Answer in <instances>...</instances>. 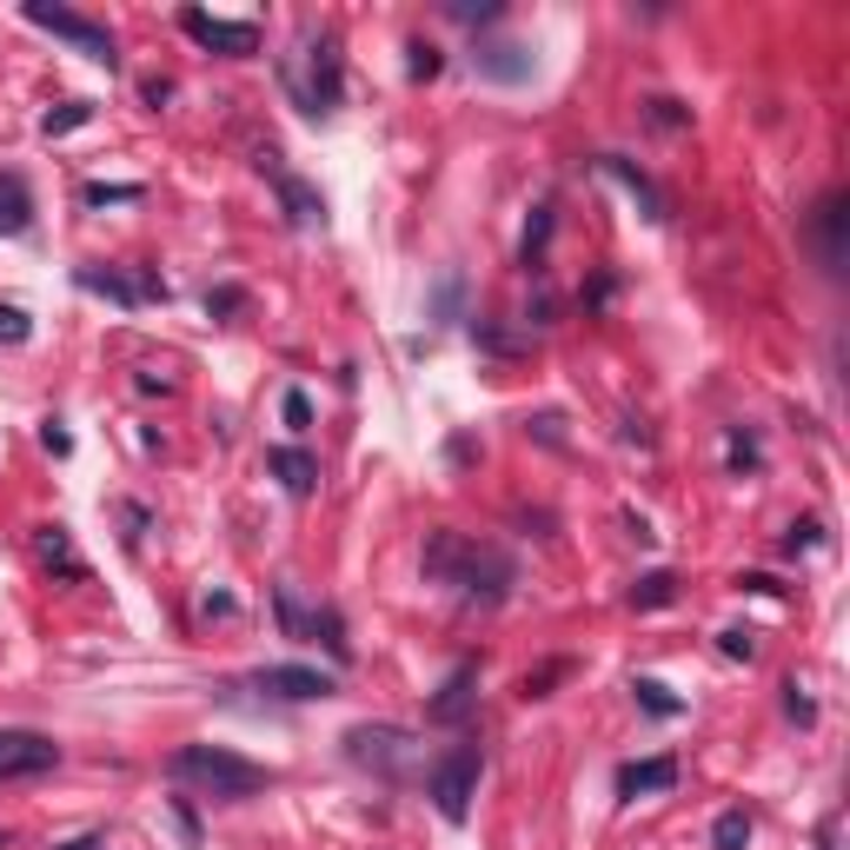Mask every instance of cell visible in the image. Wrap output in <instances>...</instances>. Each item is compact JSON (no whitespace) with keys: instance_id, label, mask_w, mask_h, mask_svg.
Returning <instances> with one entry per match:
<instances>
[{"instance_id":"36","label":"cell","mask_w":850,"mask_h":850,"mask_svg":"<svg viewBox=\"0 0 850 850\" xmlns=\"http://www.w3.org/2000/svg\"><path fill=\"white\" fill-rule=\"evenodd\" d=\"M785 718H791V725H805V731L818 725V705L805 698V685H798V678H785Z\"/></svg>"},{"instance_id":"16","label":"cell","mask_w":850,"mask_h":850,"mask_svg":"<svg viewBox=\"0 0 850 850\" xmlns=\"http://www.w3.org/2000/svg\"><path fill=\"white\" fill-rule=\"evenodd\" d=\"M266 472L286 485V499H313V485H319V459L299 452V446H273L266 452Z\"/></svg>"},{"instance_id":"12","label":"cell","mask_w":850,"mask_h":850,"mask_svg":"<svg viewBox=\"0 0 850 850\" xmlns=\"http://www.w3.org/2000/svg\"><path fill=\"white\" fill-rule=\"evenodd\" d=\"M472 66H479V80H492V86H525V80L539 73V60H532L525 40H479V47H472Z\"/></svg>"},{"instance_id":"22","label":"cell","mask_w":850,"mask_h":850,"mask_svg":"<svg viewBox=\"0 0 850 850\" xmlns=\"http://www.w3.org/2000/svg\"><path fill=\"white\" fill-rule=\"evenodd\" d=\"M725 465L745 479V472H765V446H758V432L751 426H731L725 432Z\"/></svg>"},{"instance_id":"41","label":"cell","mask_w":850,"mask_h":850,"mask_svg":"<svg viewBox=\"0 0 850 850\" xmlns=\"http://www.w3.org/2000/svg\"><path fill=\"white\" fill-rule=\"evenodd\" d=\"M738 592H758V598H785L791 585H785V578H771V572H738Z\"/></svg>"},{"instance_id":"17","label":"cell","mask_w":850,"mask_h":850,"mask_svg":"<svg viewBox=\"0 0 850 850\" xmlns=\"http://www.w3.org/2000/svg\"><path fill=\"white\" fill-rule=\"evenodd\" d=\"M27 226H33V186H27V173L0 166V239H20Z\"/></svg>"},{"instance_id":"52","label":"cell","mask_w":850,"mask_h":850,"mask_svg":"<svg viewBox=\"0 0 850 850\" xmlns=\"http://www.w3.org/2000/svg\"><path fill=\"white\" fill-rule=\"evenodd\" d=\"M0 850H7V831H0Z\"/></svg>"},{"instance_id":"7","label":"cell","mask_w":850,"mask_h":850,"mask_svg":"<svg viewBox=\"0 0 850 850\" xmlns=\"http://www.w3.org/2000/svg\"><path fill=\"white\" fill-rule=\"evenodd\" d=\"M253 166H259V173L273 180V193H279V213H286V226H299V233L326 226V193H319L313 180L286 173V166H279V146H259V153H253Z\"/></svg>"},{"instance_id":"1","label":"cell","mask_w":850,"mask_h":850,"mask_svg":"<svg viewBox=\"0 0 850 850\" xmlns=\"http://www.w3.org/2000/svg\"><path fill=\"white\" fill-rule=\"evenodd\" d=\"M426 578L452 585L465 605H505L519 585V565L499 545H479V539L439 525V532H426Z\"/></svg>"},{"instance_id":"13","label":"cell","mask_w":850,"mask_h":850,"mask_svg":"<svg viewBox=\"0 0 850 850\" xmlns=\"http://www.w3.org/2000/svg\"><path fill=\"white\" fill-rule=\"evenodd\" d=\"M472 705H479V658H459V665H452V678L439 685V698L426 705V718L459 731V725L472 718Z\"/></svg>"},{"instance_id":"32","label":"cell","mask_w":850,"mask_h":850,"mask_svg":"<svg viewBox=\"0 0 850 850\" xmlns=\"http://www.w3.org/2000/svg\"><path fill=\"white\" fill-rule=\"evenodd\" d=\"M279 419H286V432H293V439H306V432H313V399H306L299 386H286V399H279Z\"/></svg>"},{"instance_id":"14","label":"cell","mask_w":850,"mask_h":850,"mask_svg":"<svg viewBox=\"0 0 850 850\" xmlns=\"http://www.w3.org/2000/svg\"><path fill=\"white\" fill-rule=\"evenodd\" d=\"M678 758L672 751H658V758H632V765H618V798L625 805H638V798H658V791H678Z\"/></svg>"},{"instance_id":"8","label":"cell","mask_w":850,"mask_h":850,"mask_svg":"<svg viewBox=\"0 0 850 850\" xmlns=\"http://www.w3.org/2000/svg\"><path fill=\"white\" fill-rule=\"evenodd\" d=\"M73 286L80 293H100V299H113V306H153V299H166V279L153 273V266H140V273H120V266H73Z\"/></svg>"},{"instance_id":"15","label":"cell","mask_w":850,"mask_h":850,"mask_svg":"<svg viewBox=\"0 0 850 850\" xmlns=\"http://www.w3.org/2000/svg\"><path fill=\"white\" fill-rule=\"evenodd\" d=\"M33 559H40L47 578H60V585H86V559L73 552V532H66V525H40V532H33Z\"/></svg>"},{"instance_id":"34","label":"cell","mask_w":850,"mask_h":850,"mask_svg":"<svg viewBox=\"0 0 850 850\" xmlns=\"http://www.w3.org/2000/svg\"><path fill=\"white\" fill-rule=\"evenodd\" d=\"M446 13H452V20H465V27H492L505 7H499V0H479V7H472V0H446Z\"/></svg>"},{"instance_id":"10","label":"cell","mask_w":850,"mask_h":850,"mask_svg":"<svg viewBox=\"0 0 850 850\" xmlns=\"http://www.w3.org/2000/svg\"><path fill=\"white\" fill-rule=\"evenodd\" d=\"M60 765V745L47 731H27V725H0V785L13 778H47Z\"/></svg>"},{"instance_id":"44","label":"cell","mask_w":850,"mask_h":850,"mask_svg":"<svg viewBox=\"0 0 850 850\" xmlns=\"http://www.w3.org/2000/svg\"><path fill=\"white\" fill-rule=\"evenodd\" d=\"M140 100H146V106H166V100H173V80H166V73L140 80Z\"/></svg>"},{"instance_id":"11","label":"cell","mask_w":850,"mask_h":850,"mask_svg":"<svg viewBox=\"0 0 850 850\" xmlns=\"http://www.w3.org/2000/svg\"><path fill=\"white\" fill-rule=\"evenodd\" d=\"M253 692H266V698H279V705H319V698H332L339 685H332V672H313V665H259V672H253Z\"/></svg>"},{"instance_id":"51","label":"cell","mask_w":850,"mask_h":850,"mask_svg":"<svg viewBox=\"0 0 850 850\" xmlns=\"http://www.w3.org/2000/svg\"><path fill=\"white\" fill-rule=\"evenodd\" d=\"M818 850H838V818H825V825H818Z\"/></svg>"},{"instance_id":"5","label":"cell","mask_w":850,"mask_h":850,"mask_svg":"<svg viewBox=\"0 0 850 850\" xmlns=\"http://www.w3.org/2000/svg\"><path fill=\"white\" fill-rule=\"evenodd\" d=\"M346 765L372 771L379 785H406L412 765H419V745H412V731H399V725H352V731H346Z\"/></svg>"},{"instance_id":"31","label":"cell","mask_w":850,"mask_h":850,"mask_svg":"<svg viewBox=\"0 0 850 850\" xmlns=\"http://www.w3.org/2000/svg\"><path fill=\"white\" fill-rule=\"evenodd\" d=\"M645 120H652V126H665V133H678V126H692V106H685V100H672V93H652V100H645Z\"/></svg>"},{"instance_id":"33","label":"cell","mask_w":850,"mask_h":850,"mask_svg":"<svg viewBox=\"0 0 850 850\" xmlns=\"http://www.w3.org/2000/svg\"><path fill=\"white\" fill-rule=\"evenodd\" d=\"M80 199L86 206H133V199H146V186H106V180H93V186H80Z\"/></svg>"},{"instance_id":"29","label":"cell","mask_w":850,"mask_h":850,"mask_svg":"<svg viewBox=\"0 0 850 850\" xmlns=\"http://www.w3.org/2000/svg\"><path fill=\"white\" fill-rule=\"evenodd\" d=\"M273 612H279V632L306 645V618H313V612L299 605V592H293V585H273Z\"/></svg>"},{"instance_id":"21","label":"cell","mask_w":850,"mask_h":850,"mask_svg":"<svg viewBox=\"0 0 850 850\" xmlns=\"http://www.w3.org/2000/svg\"><path fill=\"white\" fill-rule=\"evenodd\" d=\"M552 226H559V213H552V199H539V206H532V219H525V239H519V266H525V273H545Z\"/></svg>"},{"instance_id":"6","label":"cell","mask_w":850,"mask_h":850,"mask_svg":"<svg viewBox=\"0 0 850 850\" xmlns=\"http://www.w3.org/2000/svg\"><path fill=\"white\" fill-rule=\"evenodd\" d=\"M20 13H27V27H40V33H60L66 47H80L93 66H120V47H113L106 20H86V13H73V7H53V0H27Z\"/></svg>"},{"instance_id":"19","label":"cell","mask_w":850,"mask_h":850,"mask_svg":"<svg viewBox=\"0 0 850 850\" xmlns=\"http://www.w3.org/2000/svg\"><path fill=\"white\" fill-rule=\"evenodd\" d=\"M598 173H612V180L638 199V213H645V219H665V193H658V186H652V180H645L625 153H598Z\"/></svg>"},{"instance_id":"42","label":"cell","mask_w":850,"mask_h":850,"mask_svg":"<svg viewBox=\"0 0 850 850\" xmlns=\"http://www.w3.org/2000/svg\"><path fill=\"white\" fill-rule=\"evenodd\" d=\"M532 432H539L552 452H565V419H559V412H539V419H532Z\"/></svg>"},{"instance_id":"48","label":"cell","mask_w":850,"mask_h":850,"mask_svg":"<svg viewBox=\"0 0 850 850\" xmlns=\"http://www.w3.org/2000/svg\"><path fill=\"white\" fill-rule=\"evenodd\" d=\"M133 386H140V392H146V399H153V392H173V379H166V372H140V379H133Z\"/></svg>"},{"instance_id":"23","label":"cell","mask_w":850,"mask_h":850,"mask_svg":"<svg viewBox=\"0 0 850 850\" xmlns=\"http://www.w3.org/2000/svg\"><path fill=\"white\" fill-rule=\"evenodd\" d=\"M672 598H678V572H665V565L632 585V612H665Z\"/></svg>"},{"instance_id":"35","label":"cell","mask_w":850,"mask_h":850,"mask_svg":"<svg viewBox=\"0 0 850 850\" xmlns=\"http://www.w3.org/2000/svg\"><path fill=\"white\" fill-rule=\"evenodd\" d=\"M233 313H246V286H213L206 293V319H233Z\"/></svg>"},{"instance_id":"45","label":"cell","mask_w":850,"mask_h":850,"mask_svg":"<svg viewBox=\"0 0 850 850\" xmlns=\"http://www.w3.org/2000/svg\"><path fill=\"white\" fill-rule=\"evenodd\" d=\"M612 293H618V279H612V273H598V279H592V293H585V313L612 306Z\"/></svg>"},{"instance_id":"38","label":"cell","mask_w":850,"mask_h":850,"mask_svg":"<svg viewBox=\"0 0 850 850\" xmlns=\"http://www.w3.org/2000/svg\"><path fill=\"white\" fill-rule=\"evenodd\" d=\"M811 545H825V525H818V519H798V525L785 532V559H798V552H811Z\"/></svg>"},{"instance_id":"47","label":"cell","mask_w":850,"mask_h":850,"mask_svg":"<svg viewBox=\"0 0 850 850\" xmlns=\"http://www.w3.org/2000/svg\"><path fill=\"white\" fill-rule=\"evenodd\" d=\"M53 850H106V831H80V838H66V844Z\"/></svg>"},{"instance_id":"9","label":"cell","mask_w":850,"mask_h":850,"mask_svg":"<svg viewBox=\"0 0 850 850\" xmlns=\"http://www.w3.org/2000/svg\"><path fill=\"white\" fill-rule=\"evenodd\" d=\"M180 33L199 40L206 53H226V60H253V53H259V27H253V20H219V13L180 7Z\"/></svg>"},{"instance_id":"27","label":"cell","mask_w":850,"mask_h":850,"mask_svg":"<svg viewBox=\"0 0 850 850\" xmlns=\"http://www.w3.org/2000/svg\"><path fill=\"white\" fill-rule=\"evenodd\" d=\"M86 120H93V100H60V106H47V113H40V133H47V140H60V133L86 126Z\"/></svg>"},{"instance_id":"20","label":"cell","mask_w":850,"mask_h":850,"mask_svg":"<svg viewBox=\"0 0 850 850\" xmlns=\"http://www.w3.org/2000/svg\"><path fill=\"white\" fill-rule=\"evenodd\" d=\"M306 645H326L332 665H352V638H346L339 605H313V618H306Z\"/></svg>"},{"instance_id":"49","label":"cell","mask_w":850,"mask_h":850,"mask_svg":"<svg viewBox=\"0 0 850 850\" xmlns=\"http://www.w3.org/2000/svg\"><path fill=\"white\" fill-rule=\"evenodd\" d=\"M120 519H126V539H140V532H146V505H120Z\"/></svg>"},{"instance_id":"40","label":"cell","mask_w":850,"mask_h":850,"mask_svg":"<svg viewBox=\"0 0 850 850\" xmlns=\"http://www.w3.org/2000/svg\"><path fill=\"white\" fill-rule=\"evenodd\" d=\"M33 339V319L20 306H0V346H27Z\"/></svg>"},{"instance_id":"24","label":"cell","mask_w":850,"mask_h":850,"mask_svg":"<svg viewBox=\"0 0 850 850\" xmlns=\"http://www.w3.org/2000/svg\"><path fill=\"white\" fill-rule=\"evenodd\" d=\"M439 73H446V53H439L426 33H412V40H406V80L426 86V80H439Z\"/></svg>"},{"instance_id":"50","label":"cell","mask_w":850,"mask_h":850,"mask_svg":"<svg viewBox=\"0 0 850 850\" xmlns=\"http://www.w3.org/2000/svg\"><path fill=\"white\" fill-rule=\"evenodd\" d=\"M625 532H632V539H638V545H652V539H658V532H652V525H645V519H638V512H625Z\"/></svg>"},{"instance_id":"25","label":"cell","mask_w":850,"mask_h":850,"mask_svg":"<svg viewBox=\"0 0 850 850\" xmlns=\"http://www.w3.org/2000/svg\"><path fill=\"white\" fill-rule=\"evenodd\" d=\"M572 672H578L572 658H545L539 672H525V678H519V698H525V705H532V698H552V685H565Z\"/></svg>"},{"instance_id":"46","label":"cell","mask_w":850,"mask_h":850,"mask_svg":"<svg viewBox=\"0 0 850 850\" xmlns=\"http://www.w3.org/2000/svg\"><path fill=\"white\" fill-rule=\"evenodd\" d=\"M233 612H239L233 592H206V598H199V618H233Z\"/></svg>"},{"instance_id":"30","label":"cell","mask_w":850,"mask_h":850,"mask_svg":"<svg viewBox=\"0 0 850 850\" xmlns=\"http://www.w3.org/2000/svg\"><path fill=\"white\" fill-rule=\"evenodd\" d=\"M632 698H638V705H645L652 718H678V711H685V698H672V692H665L658 678H632Z\"/></svg>"},{"instance_id":"18","label":"cell","mask_w":850,"mask_h":850,"mask_svg":"<svg viewBox=\"0 0 850 850\" xmlns=\"http://www.w3.org/2000/svg\"><path fill=\"white\" fill-rule=\"evenodd\" d=\"M811 226H818V253H825V266L838 273V266H844V226H850V199H844V193H825V199H818V219H811Z\"/></svg>"},{"instance_id":"4","label":"cell","mask_w":850,"mask_h":850,"mask_svg":"<svg viewBox=\"0 0 850 850\" xmlns=\"http://www.w3.org/2000/svg\"><path fill=\"white\" fill-rule=\"evenodd\" d=\"M479 778H485L479 738H465V745H452L446 758H432V765H426V798H432V811H439L446 825H465V818H472V798H479Z\"/></svg>"},{"instance_id":"39","label":"cell","mask_w":850,"mask_h":850,"mask_svg":"<svg viewBox=\"0 0 850 850\" xmlns=\"http://www.w3.org/2000/svg\"><path fill=\"white\" fill-rule=\"evenodd\" d=\"M718 652H725V658H745V665H751V658H758V632L731 625V632H718Z\"/></svg>"},{"instance_id":"26","label":"cell","mask_w":850,"mask_h":850,"mask_svg":"<svg viewBox=\"0 0 850 850\" xmlns=\"http://www.w3.org/2000/svg\"><path fill=\"white\" fill-rule=\"evenodd\" d=\"M711 850H751V811H745V805L718 811V825H711Z\"/></svg>"},{"instance_id":"2","label":"cell","mask_w":850,"mask_h":850,"mask_svg":"<svg viewBox=\"0 0 850 850\" xmlns=\"http://www.w3.org/2000/svg\"><path fill=\"white\" fill-rule=\"evenodd\" d=\"M279 86L293 93V106L306 120H332L339 100H346V60H339V33L332 27H313L299 33V47L279 60Z\"/></svg>"},{"instance_id":"43","label":"cell","mask_w":850,"mask_h":850,"mask_svg":"<svg viewBox=\"0 0 850 850\" xmlns=\"http://www.w3.org/2000/svg\"><path fill=\"white\" fill-rule=\"evenodd\" d=\"M40 446H47L53 459H66V452H73V432H66L60 419H47V426H40Z\"/></svg>"},{"instance_id":"3","label":"cell","mask_w":850,"mask_h":850,"mask_svg":"<svg viewBox=\"0 0 850 850\" xmlns=\"http://www.w3.org/2000/svg\"><path fill=\"white\" fill-rule=\"evenodd\" d=\"M166 778L186 785V791H199V798H213V805H246V798H259V791L279 785L266 765H253V758H239L226 745H180L166 758Z\"/></svg>"},{"instance_id":"37","label":"cell","mask_w":850,"mask_h":850,"mask_svg":"<svg viewBox=\"0 0 850 850\" xmlns=\"http://www.w3.org/2000/svg\"><path fill=\"white\" fill-rule=\"evenodd\" d=\"M472 339H479V346H485V352H519V346H525V339H519V332H499V326H492V319H472Z\"/></svg>"},{"instance_id":"28","label":"cell","mask_w":850,"mask_h":850,"mask_svg":"<svg viewBox=\"0 0 850 850\" xmlns=\"http://www.w3.org/2000/svg\"><path fill=\"white\" fill-rule=\"evenodd\" d=\"M459 306H465V279L446 273V279L432 286V326H459Z\"/></svg>"}]
</instances>
